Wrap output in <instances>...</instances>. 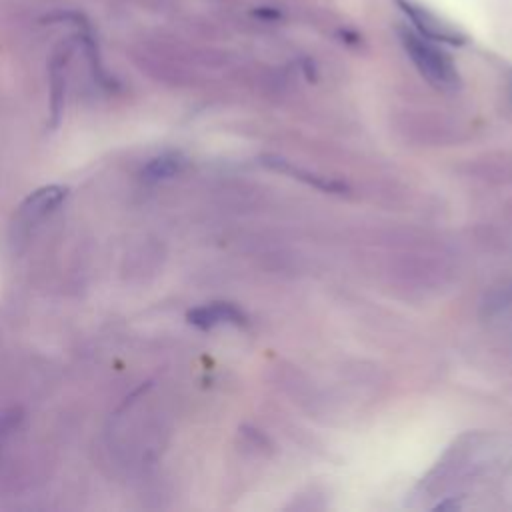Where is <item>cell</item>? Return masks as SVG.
Wrapping results in <instances>:
<instances>
[{
  "label": "cell",
  "instance_id": "1",
  "mask_svg": "<svg viewBox=\"0 0 512 512\" xmlns=\"http://www.w3.org/2000/svg\"><path fill=\"white\" fill-rule=\"evenodd\" d=\"M400 38L410 60L430 84L446 90H452L460 84V76L454 62L444 50L436 48L430 42V38L422 34H414L410 30H404Z\"/></svg>",
  "mask_w": 512,
  "mask_h": 512
},
{
  "label": "cell",
  "instance_id": "5",
  "mask_svg": "<svg viewBox=\"0 0 512 512\" xmlns=\"http://www.w3.org/2000/svg\"><path fill=\"white\" fill-rule=\"evenodd\" d=\"M180 168H182V158L178 154H162L146 164L144 176L148 180H164L174 176Z\"/></svg>",
  "mask_w": 512,
  "mask_h": 512
},
{
  "label": "cell",
  "instance_id": "7",
  "mask_svg": "<svg viewBox=\"0 0 512 512\" xmlns=\"http://www.w3.org/2000/svg\"><path fill=\"white\" fill-rule=\"evenodd\" d=\"M436 508H440V510H446V508H458V504H456V502H444V504H438Z\"/></svg>",
  "mask_w": 512,
  "mask_h": 512
},
{
  "label": "cell",
  "instance_id": "4",
  "mask_svg": "<svg viewBox=\"0 0 512 512\" xmlns=\"http://www.w3.org/2000/svg\"><path fill=\"white\" fill-rule=\"evenodd\" d=\"M400 4H402V8H404V12L408 14V18L416 24V28H418V32H420L422 36H426V38H430V40L452 42V44L460 42L458 34H456L448 24L440 22L436 16H432V14L426 12L424 8L414 6V4H410V2H400Z\"/></svg>",
  "mask_w": 512,
  "mask_h": 512
},
{
  "label": "cell",
  "instance_id": "3",
  "mask_svg": "<svg viewBox=\"0 0 512 512\" xmlns=\"http://www.w3.org/2000/svg\"><path fill=\"white\" fill-rule=\"evenodd\" d=\"M188 322L202 330H208L218 324H244L246 314L230 302H212V304L190 310Z\"/></svg>",
  "mask_w": 512,
  "mask_h": 512
},
{
  "label": "cell",
  "instance_id": "6",
  "mask_svg": "<svg viewBox=\"0 0 512 512\" xmlns=\"http://www.w3.org/2000/svg\"><path fill=\"white\" fill-rule=\"evenodd\" d=\"M262 160H264V164H268V166H272V168H276V170L292 172L296 178H304L306 182H310V184H314V186H318V188H324V190H328V192H340V190H346V186H344V184H338V182H326V180H322V178H318V176H314V174H308V172L304 174L302 170L288 166V164H286V162H282L280 158L266 156V158H262Z\"/></svg>",
  "mask_w": 512,
  "mask_h": 512
},
{
  "label": "cell",
  "instance_id": "2",
  "mask_svg": "<svg viewBox=\"0 0 512 512\" xmlns=\"http://www.w3.org/2000/svg\"><path fill=\"white\" fill-rule=\"evenodd\" d=\"M66 194L68 188L60 184H48L28 194L16 208L10 222L12 246L18 248L22 242H26L28 236L64 202Z\"/></svg>",
  "mask_w": 512,
  "mask_h": 512
}]
</instances>
